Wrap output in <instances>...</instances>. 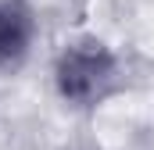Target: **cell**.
Listing matches in <instances>:
<instances>
[{"label": "cell", "mask_w": 154, "mask_h": 150, "mask_svg": "<svg viewBox=\"0 0 154 150\" xmlns=\"http://www.w3.org/2000/svg\"><path fill=\"white\" fill-rule=\"evenodd\" d=\"M54 86L72 107H100L122 86V68L100 39H75L54 61Z\"/></svg>", "instance_id": "6da1fadb"}, {"label": "cell", "mask_w": 154, "mask_h": 150, "mask_svg": "<svg viewBox=\"0 0 154 150\" xmlns=\"http://www.w3.org/2000/svg\"><path fill=\"white\" fill-rule=\"evenodd\" d=\"M36 39V14L25 0H0V72L18 68Z\"/></svg>", "instance_id": "7a4b0ae2"}]
</instances>
